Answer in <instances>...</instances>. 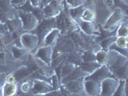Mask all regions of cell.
I'll return each mask as SVG.
<instances>
[{"instance_id":"6da1fadb","label":"cell","mask_w":128,"mask_h":96,"mask_svg":"<svg viewBox=\"0 0 128 96\" xmlns=\"http://www.w3.org/2000/svg\"><path fill=\"white\" fill-rule=\"evenodd\" d=\"M106 66L109 68L113 77L120 81H125L128 77V57L113 50L108 51Z\"/></svg>"},{"instance_id":"7a4b0ae2","label":"cell","mask_w":128,"mask_h":96,"mask_svg":"<svg viewBox=\"0 0 128 96\" xmlns=\"http://www.w3.org/2000/svg\"><path fill=\"white\" fill-rule=\"evenodd\" d=\"M127 19V14H126V11H124L122 8H114L108 17L104 21L102 25V28L107 31V32H113L116 31V29L120 25L124 20Z\"/></svg>"},{"instance_id":"3957f363","label":"cell","mask_w":128,"mask_h":96,"mask_svg":"<svg viewBox=\"0 0 128 96\" xmlns=\"http://www.w3.org/2000/svg\"><path fill=\"white\" fill-rule=\"evenodd\" d=\"M16 16L20 20L21 29L23 32H33L40 24V19L38 16L30 11L18 9L16 10Z\"/></svg>"},{"instance_id":"277c9868","label":"cell","mask_w":128,"mask_h":96,"mask_svg":"<svg viewBox=\"0 0 128 96\" xmlns=\"http://www.w3.org/2000/svg\"><path fill=\"white\" fill-rule=\"evenodd\" d=\"M19 45L29 54H33L40 46V38L36 33L24 32L19 37Z\"/></svg>"},{"instance_id":"5b68a950","label":"cell","mask_w":128,"mask_h":96,"mask_svg":"<svg viewBox=\"0 0 128 96\" xmlns=\"http://www.w3.org/2000/svg\"><path fill=\"white\" fill-rule=\"evenodd\" d=\"M63 3L64 0H50L49 2H47L44 9L42 10L44 18L52 19L58 16L62 13Z\"/></svg>"},{"instance_id":"8992f818","label":"cell","mask_w":128,"mask_h":96,"mask_svg":"<svg viewBox=\"0 0 128 96\" xmlns=\"http://www.w3.org/2000/svg\"><path fill=\"white\" fill-rule=\"evenodd\" d=\"M120 81L113 76L104 79L99 83L100 86L99 96H113L116 93L118 88L120 87Z\"/></svg>"},{"instance_id":"52a82bcc","label":"cell","mask_w":128,"mask_h":96,"mask_svg":"<svg viewBox=\"0 0 128 96\" xmlns=\"http://www.w3.org/2000/svg\"><path fill=\"white\" fill-rule=\"evenodd\" d=\"M53 53H54L53 46L40 45L33 53V55L36 58V60L40 61L45 65H48L51 64L52 60H53Z\"/></svg>"},{"instance_id":"ba28073f","label":"cell","mask_w":128,"mask_h":96,"mask_svg":"<svg viewBox=\"0 0 128 96\" xmlns=\"http://www.w3.org/2000/svg\"><path fill=\"white\" fill-rule=\"evenodd\" d=\"M32 92L34 95L44 96L53 91L52 85L40 79H34L32 81Z\"/></svg>"},{"instance_id":"9c48e42d","label":"cell","mask_w":128,"mask_h":96,"mask_svg":"<svg viewBox=\"0 0 128 96\" xmlns=\"http://www.w3.org/2000/svg\"><path fill=\"white\" fill-rule=\"evenodd\" d=\"M83 91L87 96H99L100 86L99 83L89 78H84Z\"/></svg>"},{"instance_id":"30bf717a","label":"cell","mask_w":128,"mask_h":96,"mask_svg":"<svg viewBox=\"0 0 128 96\" xmlns=\"http://www.w3.org/2000/svg\"><path fill=\"white\" fill-rule=\"evenodd\" d=\"M61 31L56 28L53 27L52 29H50L48 32L44 35V37L42 38V39L40 40V45H44V46H54L57 43L58 39L61 36Z\"/></svg>"},{"instance_id":"8fae6325","label":"cell","mask_w":128,"mask_h":96,"mask_svg":"<svg viewBox=\"0 0 128 96\" xmlns=\"http://www.w3.org/2000/svg\"><path fill=\"white\" fill-rule=\"evenodd\" d=\"M112 73L109 70V68L106 66V65H100L97 69H96L94 73H92L90 75L87 76V78L92 79V80H94L96 82L100 83L102 80L108 78V77H112Z\"/></svg>"},{"instance_id":"7c38bea8","label":"cell","mask_w":128,"mask_h":96,"mask_svg":"<svg viewBox=\"0 0 128 96\" xmlns=\"http://www.w3.org/2000/svg\"><path fill=\"white\" fill-rule=\"evenodd\" d=\"M76 26L80 29V31L84 33L85 35L88 36H92L97 32V28H96V23L92 22H87L83 20H79L76 22Z\"/></svg>"},{"instance_id":"4fadbf2b","label":"cell","mask_w":128,"mask_h":96,"mask_svg":"<svg viewBox=\"0 0 128 96\" xmlns=\"http://www.w3.org/2000/svg\"><path fill=\"white\" fill-rule=\"evenodd\" d=\"M86 74L84 73L83 71L81 70L79 67H76L74 70L71 72L70 74H68V76L64 77L61 79V83L64 85L66 83H68L70 81H74V80H80V79H84L86 78Z\"/></svg>"},{"instance_id":"5bb4252c","label":"cell","mask_w":128,"mask_h":96,"mask_svg":"<svg viewBox=\"0 0 128 96\" xmlns=\"http://www.w3.org/2000/svg\"><path fill=\"white\" fill-rule=\"evenodd\" d=\"M83 80L84 79H80L66 83L64 84L66 89L74 94H79L81 91H83Z\"/></svg>"},{"instance_id":"9a60e30c","label":"cell","mask_w":128,"mask_h":96,"mask_svg":"<svg viewBox=\"0 0 128 96\" xmlns=\"http://www.w3.org/2000/svg\"><path fill=\"white\" fill-rule=\"evenodd\" d=\"M99 66L100 65L97 64L96 61H88L81 64L79 68L86 74V76H89L92 73H94Z\"/></svg>"},{"instance_id":"2e32d148","label":"cell","mask_w":128,"mask_h":96,"mask_svg":"<svg viewBox=\"0 0 128 96\" xmlns=\"http://www.w3.org/2000/svg\"><path fill=\"white\" fill-rule=\"evenodd\" d=\"M2 89V96H16L18 90V87L16 84L4 83L1 86Z\"/></svg>"},{"instance_id":"e0dca14e","label":"cell","mask_w":128,"mask_h":96,"mask_svg":"<svg viewBox=\"0 0 128 96\" xmlns=\"http://www.w3.org/2000/svg\"><path fill=\"white\" fill-rule=\"evenodd\" d=\"M80 20L96 23V12H94V8H89V7H85L83 13L81 14Z\"/></svg>"},{"instance_id":"ac0fdd59","label":"cell","mask_w":128,"mask_h":96,"mask_svg":"<svg viewBox=\"0 0 128 96\" xmlns=\"http://www.w3.org/2000/svg\"><path fill=\"white\" fill-rule=\"evenodd\" d=\"M84 9H85V6H80V7H77V8L68 9V16L76 23L77 21L80 20V17H81V14L83 13Z\"/></svg>"},{"instance_id":"d6986e66","label":"cell","mask_w":128,"mask_h":96,"mask_svg":"<svg viewBox=\"0 0 128 96\" xmlns=\"http://www.w3.org/2000/svg\"><path fill=\"white\" fill-rule=\"evenodd\" d=\"M11 52H12L13 59H14V60H18V59L22 58L23 56H26V55L29 54L24 48H22L21 46H16V45H13L12 46Z\"/></svg>"},{"instance_id":"ffe728a7","label":"cell","mask_w":128,"mask_h":96,"mask_svg":"<svg viewBox=\"0 0 128 96\" xmlns=\"http://www.w3.org/2000/svg\"><path fill=\"white\" fill-rule=\"evenodd\" d=\"M115 32H116L115 36L116 37V38H118V37H126V38H128L127 19H126V20H124L122 23H120V25L116 29Z\"/></svg>"},{"instance_id":"44dd1931","label":"cell","mask_w":128,"mask_h":96,"mask_svg":"<svg viewBox=\"0 0 128 96\" xmlns=\"http://www.w3.org/2000/svg\"><path fill=\"white\" fill-rule=\"evenodd\" d=\"M108 60V52L101 50L94 55V61L99 65H106Z\"/></svg>"},{"instance_id":"7402d4cb","label":"cell","mask_w":128,"mask_h":96,"mask_svg":"<svg viewBox=\"0 0 128 96\" xmlns=\"http://www.w3.org/2000/svg\"><path fill=\"white\" fill-rule=\"evenodd\" d=\"M116 36H111V37H108V38H104L102 41L99 43V44L101 45V47H102V50L104 51H109L110 48H111V46L115 43V40H116Z\"/></svg>"},{"instance_id":"603a6c76","label":"cell","mask_w":128,"mask_h":96,"mask_svg":"<svg viewBox=\"0 0 128 96\" xmlns=\"http://www.w3.org/2000/svg\"><path fill=\"white\" fill-rule=\"evenodd\" d=\"M68 9L77 8L80 6H86V0H64Z\"/></svg>"},{"instance_id":"cb8c5ba5","label":"cell","mask_w":128,"mask_h":96,"mask_svg":"<svg viewBox=\"0 0 128 96\" xmlns=\"http://www.w3.org/2000/svg\"><path fill=\"white\" fill-rule=\"evenodd\" d=\"M114 44L120 48V49H128V38L126 37H118V38H116L115 43Z\"/></svg>"},{"instance_id":"d4e9b609","label":"cell","mask_w":128,"mask_h":96,"mask_svg":"<svg viewBox=\"0 0 128 96\" xmlns=\"http://www.w3.org/2000/svg\"><path fill=\"white\" fill-rule=\"evenodd\" d=\"M76 68V65L74 64H64L62 68V71H61V77L64 78V77L68 76V74H70L72 71Z\"/></svg>"},{"instance_id":"484cf974","label":"cell","mask_w":128,"mask_h":96,"mask_svg":"<svg viewBox=\"0 0 128 96\" xmlns=\"http://www.w3.org/2000/svg\"><path fill=\"white\" fill-rule=\"evenodd\" d=\"M113 96H126V80L120 81V85L118 88L116 93Z\"/></svg>"},{"instance_id":"4316f807","label":"cell","mask_w":128,"mask_h":96,"mask_svg":"<svg viewBox=\"0 0 128 96\" xmlns=\"http://www.w3.org/2000/svg\"><path fill=\"white\" fill-rule=\"evenodd\" d=\"M9 2L14 9H21L24 5H26L28 0H9Z\"/></svg>"},{"instance_id":"83f0119b","label":"cell","mask_w":128,"mask_h":96,"mask_svg":"<svg viewBox=\"0 0 128 96\" xmlns=\"http://www.w3.org/2000/svg\"><path fill=\"white\" fill-rule=\"evenodd\" d=\"M31 90H32V82L30 81H25L20 86V90L22 93H28L31 91Z\"/></svg>"},{"instance_id":"f1b7e54d","label":"cell","mask_w":128,"mask_h":96,"mask_svg":"<svg viewBox=\"0 0 128 96\" xmlns=\"http://www.w3.org/2000/svg\"><path fill=\"white\" fill-rule=\"evenodd\" d=\"M7 21H8V15H7V13L0 8V23L6 24Z\"/></svg>"},{"instance_id":"f546056e","label":"cell","mask_w":128,"mask_h":96,"mask_svg":"<svg viewBox=\"0 0 128 96\" xmlns=\"http://www.w3.org/2000/svg\"><path fill=\"white\" fill-rule=\"evenodd\" d=\"M4 83H8V84H16V78L14 75L13 74H9L5 77V82Z\"/></svg>"},{"instance_id":"4dcf8cb0","label":"cell","mask_w":128,"mask_h":96,"mask_svg":"<svg viewBox=\"0 0 128 96\" xmlns=\"http://www.w3.org/2000/svg\"><path fill=\"white\" fill-rule=\"evenodd\" d=\"M28 2L30 3V5L33 7V8H38L40 7V5L44 3V0H28Z\"/></svg>"},{"instance_id":"1f68e13d","label":"cell","mask_w":128,"mask_h":96,"mask_svg":"<svg viewBox=\"0 0 128 96\" xmlns=\"http://www.w3.org/2000/svg\"><path fill=\"white\" fill-rule=\"evenodd\" d=\"M101 50H102L101 45L99 44V43H97V44H96L92 48V55H96V53H98V52L101 51Z\"/></svg>"},{"instance_id":"d6a6232c","label":"cell","mask_w":128,"mask_h":96,"mask_svg":"<svg viewBox=\"0 0 128 96\" xmlns=\"http://www.w3.org/2000/svg\"><path fill=\"white\" fill-rule=\"evenodd\" d=\"M44 96H55L52 92H50V93H48V94H46V95H44Z\"/></svg>"},{"instance_id":"836d02e7","label":"cell","mask_w":128,"mask_h":96,"mask_svg":"<svg viewBox=\"0 0 128 96\" xmlns=\"http://www.w3.org/2000/svg\"><path fill=\"white\" fill-rule=\"evenodd\" d=\"M0 96H2V89H1V87H0Z\"/></svg>"}]
</instances>
